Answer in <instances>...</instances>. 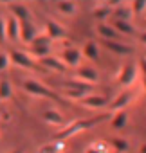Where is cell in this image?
<instances>
[{"mask_svg":"<svg viewBox=\"0 0 146 153\" xmlns=\"http://www.w3.org/2000/svg\"><path fill=\"white\" fill-rule=\"evenodd\" d=\"M4 20H6V40H9V42L20 40V22L11 15Z\"/></svg>","mask_w":146,"mask_h":153,"instance_id":"cell-12","label":"cell"},{"mask_svg":"<svg viewBox=\"0 0 146 153\" xmlns=\"http://www.w3.org/2000/svg\"><path fill=\"white\" fill-rule=\"evenodd\" d=\"M36 36H38V31H36V25L33 22L20 24V42H24L25 45H31Z\"/></svg>","mask_w":146,"mask_h":153,"instance_id":"cell-13","label":"cell"},{"mask_svg":"<svg viewBox=\"0 0 146 153\" xmlns=\"http://www.w3.org/2000/svg\"><path fill=\"white\" fill-rule=\"evenodd\" d=\"M56 7H58V13H61L65 16H72V15H76V11H78L76 2H69V0H60V2L56 4Z\"/></svg>","mask_w":146,"mask_h":153,"instance_id":"cell-23","label":"cell"},{"mask_svg":"<svg viewBox=\"0 0 146 153\" xmlns=\"http://www.w3.org/2000/svg\"><path fill=\"white\" fill-rule=\"evenodd\" d=\"M76 79L92 87V85H96L99 81V74H98V70L92 65H80L78 72H76Z\"/></svg>","mask_w":146,"mask_h":153,"instance_id":"cell-5","label":"cell"},{"mask_svg":"<svg viewBox=\"0 0 146 153\" xmlns=\"http://www.w3.org/2000/svg\"><path fill=\"white\" fill-rule=\"evenodd\" d=\"M81 54L83 58L90 59V61H98L99 59V47L96 42H85L83 49H81Z\"/></svg>","mask_w":146,"mask_h":153,"instance_id":"cell-20","label":"cell"},{"mask_svg":"<svg viewBox=\"0 0 146 153\" xmlns=\"http://www.w3.org/2000/svg\"><path fill=\"white\" fill-rule=\"evenodd\" d=\"M112 148L115 149V153H124V151H128V142L121 137H115L112 140Z\"/></svg>","mask_w":146,"mask_h":153,"instance_id":"cell-28","label":"cell"},{"mask_svg":"<svg viewBox=\"0 0 146 153\" xmlns=\"http://www.w3.org/2000/svg\"><path fill=\"white\" fill-rule=\"evenodd\" d=\"M40 63H42L43 67L51 68V70H56V72H65V70H67V67H65V65H63L56 56H47V58L40 59Z\"/></svg>","mask_w":146,"mask_h":153,"instance_id":"cell-22","label":"cell"},{"mask_svg":"<svg viewBox=\"0 0 146 153\" xmlns=\"http://www.w3.org/2000/svg\"><path fill=\"white\" fill-rule=\"evenodd\" d=\"M141 83H142V88L146 90V76H142V79H141Z\"/></svg>","mask_w":146,"mask_h":153,"instance_id":"cell-35","label":"cell"},{"mask_svg":"<svg viewBox=\"0 0 146 153\" xmlns=\"http://www.w3.org/2000/svg\"><path fill=\"white\" fill-rule=\"evenodd\" d=\"M107 142H94L92 146H89L85 149V153H107Z\"/></svg>","mask_w":146,"mask_h":153,"instance_id":"cell-29","label":"cell"},{"mask_svg":"<svg viewBox=\"0 0 146 153\" xmlns=\"http://www.w3.org/2000/svg\"><path fill=\"white\" fill-rule=\"evenodd\" d=\"M132 16H133V13H132L130 6H128V4H124V2H119V4L112 9V20L130 22V20H132Z\"/></svg>","mask_w":146,"mask_h":153,"instance_id":"cell-15","label":"cell"},{"mask_svg":"<svg viewBox=\"0 0 146 153\" xmlns=\"http://www.w3.org/2000/svg\"><path fill=\"white\" fill-rule=\"evenodd\" d=\"M58 59H60L67 68H69V67L78 68V67L81 65L83 54H81V49H76V47H67V49H63V51L60 52Z\"/></svg>","mask_w":146,"mask_h":153,"instance_id":"cell-4","label":"cell"},{"mask_svg":"<svg viewBox=\"0 0 146 153\" xmlns=\"http://www.w3.org/2000/svg\"><path fill=\"white\" fill-rule=\"evenodd\" d=\"M139 40H141V43H144V45H146V31H144V33L139 36Z\"/></svg>","mask_w":146,"mask_h":153,"instance_id":"cell-34","label":"cell"},{"mask_svg":"<svg viewBox=\"0 0 146 153\" xmlns=\"http://www.w3.org/2000/svg\"><path fill=\"white\" fill-rule=\"evenodd\" d=\"M101 45L105 49H108L110 52L119 54V56H128V54L133 52V47L132 45H126V43H121V42H103L101 40Z\"/></svg>","mask_w":146,"mask_h":153,"instance_id":"cell-14","label":"cell"},{"mask_svg":"<svg viewBox=\"0 0 146 153\" xmlns=\"http://www.w3.org/2000/svg\"><path fill=\"white\" fill-rule=\"evenodd\" d=\"M7 54H9L11 65H16V67H20V68H36L34 59H33L27 52H24V51H11V52H7Z\"/></svg>","mask_w":146,"mask_h":153,"instance_id":"cell-6","label":"cell"},{"mask_svg":"<svg viewBox=\"0 0 146 153\" xmlns=\"http://www.w3.org/2000/svg\"><path fill=\"white\" fill-rule=\"evenodd\" d=\"M61 87L65 90H80V92H85V94H90V90H92L90 85H87L83 81H78V79H63Z\"/></svg>","mask_w":146,"mask_h":153,"instance_id":"cell-18","label":"cell"},{"mask_svg":"<svg viewBox=\"0 0 146 153\" xmlns=\"http://www.w3.org/2000/svg\"><path fill=\"white\" fill-rule=\"evenodd\" d=\"M22 87H24V90H25L29 96H34V97H45V99H52V101H60V99H61L54 90H51L49 87H45L43 83H40V81L34 79V78L25 79Z\"/></svg>","mask_w":146,"mask_h":153,"instance_id":"cell-2","label":"cell"},{"mask_svg":"<svg viewBox=\"0 0 146 153\" xmlns=\"http://www.w3.org/2000/svg\"><path fill=\"white\" fill-rule=\"evenodd\" d=\"M65 149H67V144L63 140H52V142L42 144L38 148V153H65Z\"/></svg>","mask_w":146,"mask_h":153,"instance_id":"cell-19","label":"cell"},{"mask_svg":"<svg viewBox=\"0 0 146 153\" xmlns=\"http://www.w3.org/2000/svg\"><path fill=\"white\" fill-rule=\"evenodd\" d=\"M96 34L103 42H119V38H121V34L112 27V24H105V22L96 24Z\"/></svg>","mask_w":146,"mask_h":153,"instance_id":"cell-8","label":"cell"},{"mask_svg":"<svg viewBox=\"0 0 146 153\" xmlns=\"http://www.w3.org/2000/svg\"><path fill=\"white\" fill-rule=\"evenodd\" d=\"M144 58H146V56H144Z\"/></svg>","mask_w":146,"mask_h":153,"instance_id":"cell-38","label":"cell"},{"mask_svg":"<svg viewBox=\"0 0 146 153\" xmlns=\"http://www.w3.org/2000/svg\"><path fill=\"white\" fill-rule=\"evenodd\" d=\"M67 99H74V101H81L83 97H87L85 92H80V90H65L63 92Z\"/></svg>","mask_w":146,"mask_h":153,"instance_id":"cell-30","label":"cell"},{"mask_svg":"<svg viewBox=\"0 0 146 153\" xmlns=\"http://www.w3.org/2000/svg\"><path fill=\"white\" fill-rule=\"evenodd\" d=\"M45 36L51 38L52 42L63 40V38H67V29L63 25H60L58 22H54V20H47L45 22Z\"/></svg>","mask_w":146,"mask_h":153,"instance_id":"cell-10","label":"cell"},{"mask_svg":"<svg viewBox=\"0 0 146 153\" xmlns=\"http://www.w3.org/2000/svg\"><path fill=\"white\" fill-rule=\"evenodd\" d=\"M112 27L123 36V34H135V27L130 24V22H121V20H112Z\"/></svg>","mask_w":146,"mask_h":153,"instance_id":"cell-25","label":"cell"},{"mask_svg":"<svg viewBox=\"0 0 146 153\" xmlns=\"http://www.w3.org/2000/svg\"><path fill=\"white\" fill-rule=\"evenodd\" d=\"M126 123H128V112H126V110H117V112H114L112 117H110V126L115 128V130L124 128Z\"/></svg>","mask_w":146,"mask_h":153,"instance_id":"cell-21","label":"cell"},{"mask_svg":"<svg viewBox=\"0 0 146 153\" xmlns=\"http://www.w3.org/2000/svg\"><path fill=\"white\" fill-rule=\"evenodd\" d=\"M13 97V87L7 79H0V101H7Z\"/></svg>","mask_w":146,"mask_h":153,"instance_id":"cell-26","label":"cell"},{"mask_svg":"<svg viewBox=\"0 0 146 153\" xmlns=\"http://www.w3.org/2000/svg\"><path fill=\"white\" fill-rule=\"evenodd\" d=\"M133 97H135V94L132 92V90H123L108 106H110V110L112 112H117V110H124L132 101H133Z\"/></svg>","mask_w":146,"mask_h":153,"instance_id":"cell-11","label":"cell"},{"mask_svg":"<svg viewBox=\"0 0 146 153\" xmlns=\"http://www.w3.org/2000/svg\"><path fill=\"white\" fill-rule=\"evenodd\" d=\"M42 119L47 123V124H51V126H65V121H63V115L60 114V112H56V110H52V108H49V110H45L43 114H42Z\"/></svg>","mask_w":146,"mask_h":153,"instance_id":"cell-17","label":"cell"},{"mask_svg":"<svg viewBox=\"0 0 146 153\" xmlns=\"http://www.w3.org/2000/svg\"><path fill=\"white\" fill-rule=\"evenodd\" d=\"M7 9H9L11 16H15L20 24L31 22V9L25 4H22V2H9L7 4Z\"/></svg>","mask_w":146,"mask_h":153,"instance_id":"cell-7","label":"cell"},{"mask_svg":"<svg viewBox=\"0 0 146 153\" xmlns=\"http://www.w3.org/2000/svg\"><path fill=\"white\" fill-rule=\"evenodd\" d=\"M29 56L34 59H43L47 56H51V47L45 45H29Z\"/></svg>","mask_w":146,"mask_h":153,"instance_id":"cell-24","label":"cell"},{"mask_svg":"<svg viewBox=\"0 0 146 153\" xmlns=\"http://www.w3.org/2000/svg\"><path fill=\"white\" fill-rule=\"evenodd\" d=\"M107 117H108V114H101V115H96V117H90V119H76V121L65 124L61 130H58L56 135H54V140H63L65 142L69 137H74L81 131H87V130L94 128L96 124H99Z\"/></svg>","mask_w":146,"mask_h":153,"instance_id":"cell-1","label":"cell"},{"mask_svg":"<svg viewBox=\"0 0 146 153\" xmlns=\"http://www.w3.org/2000/svg\"><path fill=\"white\" fill-rule=\"evenodd\" d=\"M119 2H103V4H99V6H96L94 7V11H92V15H94V18L96 20H101V22H105L108 16H112V6H117Z\"/></svg>","mask_w":146,"mask_h":153,"instance_id":"cell-16","label":"cell"},{"mask_svg":"<svg viewBox=\"0 0 146 153\" xmlns=\"http://www.w3.org/2000/svg\"><path fill=\"white\" fill-rule=\"evenodd\" d=\"M11 153H24V151H20V149H15V151H11Z\"/></svg>","mask_w":146,"mask_h":153,"instance_id":"cell-37","label":"cell"},{"mask_svg":"<svg viewBox=\"0 0 146 153\" xmlns=\"http://www.w3.org/2000/svg\"><path fill=\"white\" fill-rule=\"evenodd\" d=\"M139 153H146V144H142V146L139 148Z\"/></svg>","mask_w":146,"mask_h":153,"instance_id":"cell-36","label":"cell"},{"mask_svg":"<svg viewBox=\"0 0 146 153\" xmlns=\"http://www.w3.org/2000/svg\"><path fill=\"white\" fill-rule=\"evenodd\" d=\"M128 6L133 15H141L146 9V0H132V2H128Z\"/></svg>","mask_w":146,"mask_h":153,"instance_id":"cell-27","label":"cell"},{"mask_svg":"<svg viewBox=\"0 0 146 153\" xmlns=\"http://www.w3.org/2000/svg\"><path fill=\"white\" fill-rule=\"evenodd\" d=\"M137 68L141 70L142 76H146V58H141V59L137 61Z\"/></svg>","mask_w":146,"mask_h":153,"instance_id":"cell-33","label":"cell"},{"mask_svg":"<svg viewBox=\"0 0 146 153\" xmlns=\"http://www.w3.org/2000/svg\"><path fill=\"white\" fill-rule=\"evenodd\" d=\"M81 106L85 108H90V110H98V108H105L110 105V99L107 96H98V94H89L87 97H83L81 101Z\"/></svg>","mask_w":146,"mask_h":153,"instance_id":"cell-9","label":"cell"},{"mask_svg":"<svg viewBox=\"0 0 146 153\" xmlns=\"http://www.w3.org/2000/svg\"><path fill=\"white\" fill-rule=\"evenodd\" d=\"M6 42V20L0 16V43Z\"/></svg>","mask_w":146,"mask_h":153,"instance_id":"cell-32","label":"cell"},{"mask_svg":"<svg viewBox=\"0 0 146 153\" xmlns=\"http://www.w3.org/2000/svg\"><path fill=\"white\" fill-rule=\"evenodd\" d=\"M9 65H11V61H9V54H7V52H0V72L7 70Z\"/></svg>","mask_w":146,"mask_h":153,"instance_id":"cell-31","label":"cell"},{"mask_svg":"<svg viewBox=\"0 0 146 153\" xmlns=\"http://www.w3.org/2000/svg\"><path fill=\"white\" fill-rule=\"evenodd\" d=\"M137 72H139L137 63H124L121 67V70L117 72V83L121 87H124V88L132 87L135 83V79H137Z\"/></svg>","mask_w":146,"mask_h":153,"instance_id":"cell-3","label":"cell"}]
</instances>
